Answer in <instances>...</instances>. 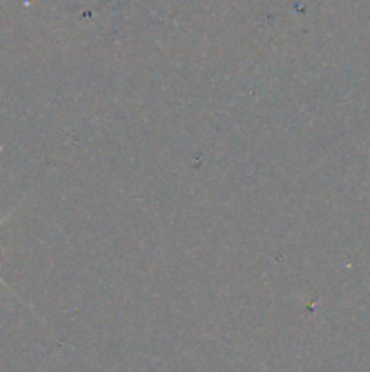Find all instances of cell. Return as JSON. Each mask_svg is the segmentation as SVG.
<instances>
[{
  "label": "cell",
  "instance_id": "1",
  "mask_svg": "<svg viewBox=\"0 0 370 372\" xmlns=\"http://www.w3.org/2000/svg\"><path fill=\"white\" fill-rule=\"evenodd\" d=\"M10 216H11V214H8V216H6V218L0 220V227H2V225H4V222H6V220H8V218H10ZM0 284H4V287H8V284H6L4 278H2V276H0ZM8 289H11V287H8Z\"/></svg>",
  "mask_w": 370,
  "mask_h": 372
}]
</instances>
